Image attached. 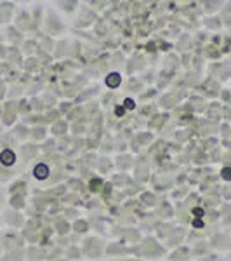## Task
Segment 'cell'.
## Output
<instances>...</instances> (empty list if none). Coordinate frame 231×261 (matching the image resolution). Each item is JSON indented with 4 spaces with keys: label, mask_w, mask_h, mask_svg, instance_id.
I'll list each match as a JSON object with an SVG mask.
<instances>
[]
</instances>
